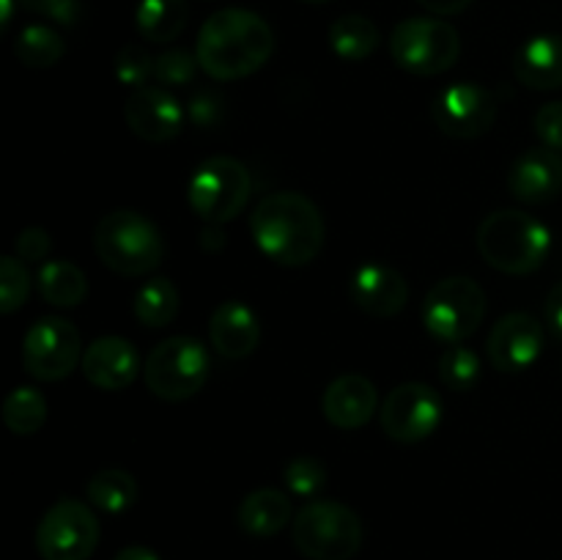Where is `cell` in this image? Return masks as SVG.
<instances>
[{
    "instance_id": "obj_2",
    "label": "cell",
    "mask_w": 562,
    "mask_h": 560,
    "mask_svg": "<svg viewBox=\"0 0 562 560\" xmlns=\"http://www.w3.org/2000/svg\"><path fill=\"white\" fill-rule=\"evenodd\" d=\"M258 250L280 267H305L322 253L327 225L316 203L302 192H272L250 214Z\"/></svg>"
},
{
    "instance_id": "obj_16",
    "label": "cell",
    "mask_w": 562,
    "mask_h": 560,
    "mask_svg": "<svg viewBox=\"0 0 562 560\" xmlns=\"http://www.w3.org/2000/svg\"><path fill=\"white\" fill-rule=\"evenodd\" d=\"M349 296L362 313L373 318H393L409 302V283L384 261H366L351 272Z\"/></svg>"
},
{
    "instance_id": "obj_15",
    "label": "cell",
    "mask_w": 562,
    "mask_h": 560,
    "mask_svg": "<svg viewBox=\"0 0 562 560\" xmlns=\"http://www.w3.org/2000/svg\"><path fill=\"white\" fill-rule=\"evenodd\" d=\"M124 121L146 143H168L181 135L187 110L179 99L162 86H146L130 93L124 104Z\"/></svg>"
},
{
    "instance_id": "obj_3",
    "label": "cell",
    "mask_w": 562,
    "mask_h": 560,
    "mask_svg": "<svg viewBox=\"0 0 562 560\" xmlns=\"http://www.w3.org/2000/svg\"><path fill=\"white\" fill-rule=\"evenodd\" d=\"M552 250V231L521 209H497L477 225V253L505 275H530Z\"/></svg>"
},
{
    "instance_id": "obj_37",
    "label": "cell",
    "mask_w": 562,
    "mask_h": 560,
    "mask_svg": "<svg viewBox=\"0 0 562 560\" xmlns=\"http://www.w3.org/2000/svg\"><path fill=\"white\" fill-rule=\"evenodd\" d=\"M536 135L541 137V143L554 152H562V102H549L543 104L536 113Z\"/></svg>"
},
{
    "instance_id": "obj_7",
    "label": "cell",
    "mask_w": 562,
    "mask_h": 560,
    "mask_svg": "<svg viewBox=\"0 0 562 560\" xmlns=\"http://www.w3.org/2000/svg\"><path fill=\"white\" fill-rule=\"evenodd\" d=\"M483 316H486V291L467 275L442 278L423 296V327L431 338L448 346L472 338L483 324Z\"/></svg>"
},
{
    "instance_id": "obj_29",
    "label": "cell",
    "mask_w": 562,
    "mask_h": 560,
    "mask_svg": "<svg viewBox=\"0 0 562 560\" xmlns=\"http://www.w3.org/2000/svg\"><path fill=\"white\" fill-rule=\"evenodd\" d=\"M66 53V42L60 33L49 25H27L22 27L14 42V55L27 69H49L58 64Z\"/></svg>"
},
{
    "instance_id": "obj_34",
    "label": "cell",
    "mask_w": 562,
    "mask_h": 560,
    "mask_svg": "<svg viewBox=\"0 0 562 560\" xmlns=\"http://www.w3.org/2000/svg\"><path fill=\"white\" fill-rule=\"evenodd\" d=\"M113 69L121 86H130L132 91H137V88H146L148 80H154V55H148L137 44H124L115 55Z\"/></svg>"
},
{
    "instance_id": "obj_36",
    "label": "cell",
    "mask_w": 562,
    "mask_h": 560,
    "mask_svg": "<svg viewBox=\"0 0 562 560\" xmlns=\"http://www.w3.org/2000/svg\"><path fill=\"white\" fill-rule=\"evenodd\" d=\"M49 250H53V239H49V234L44 228H36V225H31V228L20 231L14 239V256L20 258V261L25 264H42L44 258L49 256Z\"/></svg>"
},
{
    "instance_id": "obj_8",
    "label": "cell",
    "mask_w": 562,
    "mask_h": 560,
    "mask_svg": "<svg viewBox=\"0 0 562 560\" xmlns=\"http://www.w3.org/2000/svg\"><path fill=\"white\" fill-rule=\"evenodd\" d=\"M252 192L250 170L236 157H209L203 159L190 176L187 201L190 209L209 225H225L241 214Z\"/></svg>"
},
{
    "instance_id": "obj_41",
    "label": "cell",
    "mask_w": 562,
    "mask_h": 560,
    "mask_svg": "<svg viewBox=\"0 0 562 560\" xmlns=\"http://www.w3.org/2000/svg\"><path fill=\"white\" fill-rule=\"evenodd\" d=\"M201 247H203V250H209V253L223 250V247H225L223 225H209L206 223V228H203V234H201Z\"/></svg>"
},
{
    "instance_id": "obj_11",
    "label": "cell",
    "mask_w": 562,
    "mask_h": 560,
    "mask_svg": "<svg viewBox=\"0 0 562 560\" xmlns=\"http://www.w3.org/2000/svg\"><path fill=\"white\" fill-rule=\"evenodd\" d=\"M82 340L71 322L44 316L22 338V366L38 382H60L82 362Z\"/></svg>"
},
{
    "instance_id": "obj_26",
    "label": "cell",
    "mask_w": 562,
    "mask_h": 560,
    "mask_svg": "<svg viewBox=\"0 0 562 560\" xmlns=\"http://www.w3.org/2000/svg\"><path fill=\"white\" fill-rule=\"evenodd\" d=\"M132 313L143 327H168L179 313V289L170 278H151L132 296Z\"/></svg>"
},
{
    "instance_id": "obj_28",
    "label": "cell",
    "mask_w": 562,
    "mask_h": 560,
    "mask_svg": "<svg viewBox=\"0 0 562 560\" xmlns=\"http://www.w3.org/2000/svg\"><path fill=\"white\" fill-rule=\"evenodd\" d=\"M3 423L16 437H31L47 423V399L31 384L14 388L3 401Z\"/></svg>"
},
{
    "instance_id": "obj_33",
    "label": "cell",
    "mask_w": 562,
    "mask_h": 560,
    "mask_svg": "<svg viewBox=\"0 0 562 560\" xmlns=\"http://www.w3.org/2000/svg\"><path fill=\"white\" fill-rule=\"evenodd\" d=\"M198 69V55L190 53V49H165L154 58V80L159 82L162 88H181V86H190L195 80Z\"/></svg>"
},
{
    "instance_id": "obj_38",
    "label": "cell",
    "mask_w": 562,
    "mask_h": 560,
    "mask_svg": "<svg viewBox=\"0 0 562 560\" xmlns=\"http://www.w3.org/2000/svg\"><path fill=\"white\" fill-rule=\"evenodd\" d=\"M27 11L47 20L58 22V25H75L80 20V0H20Z\"/></svg>"
},
{
    "instance_id": "obj_22",
    "label": "cell",
    "mask_w": 562,
    "mask_h": 560,
    "mask_svg": "<svg viewBox=\"0 0 562 560\" xmlns=\"http://www.w3.org/2000/svg\"><path fill=\"white\" fill-rule=\"evenodd\" d=\"M239 527L252 538H272L283 530L291 519V500L280 489H256L247 494L236 511Z\"/></svg>"
},
{
    "instance_id": "obj_42",
    "label": "cell",
    "mask_w": 562,
    "mask_h": 560,
    "mask_svg": "<svg viewBox=\"0 0 562 560\" xmlns=\"http://www.w3.org/2000/svg\"><path fill=\"white\" fill-rule=\"evenodd\" d=\"M113 560H159V555L154 549L143 547V544H132V547H124Z\"/></svg>"
},
{
    "instance_id": "obj_19",
    "label": "cell",
    "mask_w": 562,
    "mask_h": 560,
    "mask_svg": "<svg viewBox=\"0 0 562 560\" xmlns=\"http://www.w3.org/2000/svg\"><path fill=\"white\" fill-rule=\"evenodd\" d=\"M379 406L376 384L362 373H344L333 379L322 395V412L335 428L357 432L368 426Z\"/></svg>"
},
{
    "instance_id": "obj_5",
    "label": "cell",
    "mask_w": 562,
    "mask_h": 560,
    "mask_svg": "<svg viewBox=\"0 0 562 560\" xmlns=\"http://www.w3.org/2000/svg\"><path fill=\"white\" fill-rule=\"evenodd\" d=\"M291 538L307 560H351L362 547V522L340 500H311L296 511Z\"/></svg>"
},
{
    "instance_id": "obj_21",
    "label": "cell",
    "mask_w": 562,
    "mask_h": 560,
    "mask_svg": "<svg viewBox=\"0 0 562 560\" xmlns=\"http://www.w3.org/2000/svg\"><path fill=\"white\" fill-rule=\"evenodd\" d=\"M514 75L532 91H558L562 88V36L538 33L527 38L514 55Z\"/></svg>"
},
{
    "instance_id": "obj_40",
    "label": "cell",
    "mask_w": 562,
    "mask_h": 560,
    "mask_svg": "<svg viewBox=\"0 0 562 560\" xmlns=\"http://www.w3.org/2000/svg\"><path fill=\"white\" fill-rule=\"evenodd\" d=\"M426 11L437 16H450V14H461L472 0H417Z\"/></svg>"
},
{
    "instance_id": "obj_35",
    "label": "cell",
    "mask_w": 562,
    "mask_h": 560,
    "mask_svg": "<svg viewBox=\"0 0 562 560\" xmlns=\"http://www.w3.org/2000/svg\"><path fill=\"white\" fill-rule=\"evenodd\" d=\"M187 121L198 130H214L225 115V99L214 88H198L190 99H187Z\"/></svg>"
},
{
    "instance_id": "obj_44",
    "label": "cell",
    "mask_w": 562,
    "mask_h": 560,
    "mask_svg": "<svg viewBox=\"0 0 562 560\" xmlns=\"http://www.w3.org/2000/svg\"><path fill=\"white\" fill-rule=\"evenodd\" d=\"M300 3H307V5H322V3H329V0H300Z\"/></svg>"
},
{
    "instance_id": "obj_32",
    "label": "cell",
    "mask_w": 562,
    "mask_h": 560,
    "mask_svg": "<svg viewBox=\"0 0 562 560\" xmlns=\"http://www.w3.org/2000/svg\"><path fill=\"white\" fill-rule=\"evenodd\" d=\"M327 467L316 456H294L283 467V481L294 497L313 500L324 486H327Z\"/></svg>"
},
{
    "instance_id": "obj_13",
    "label": "cell",
    "mask_w": 562,
    "mask_h": 560,
    "mask_svg": "<svg viewBox=\"0 0 562 560\" xmlns=\"http://www.w3.org/2000/svg\"><path fill=\"white\" fill-rule=\"evenodd\" d=\"M434 124L453 141H475L497 121V97L477 82H453L434 99Z\"/></svg>"
},
{
    "instance_id": "obj_9",
    "label": "cell",
    "mask_w": 562,
    "mask_h": 560,
    "mask_svg": "<svg viewBox=\"0 0 562 560\" xmlns=\"http://www.w3.org/2000/svg\"><path fill=\"white\" fill-rule=\"evenodd\" d=\"M395 66L417 77H434L453 69L461 55V36L439 16H409L390 36Z\"/></svg>"
},
{
    "instance_id": "obj_23",
    "label": "cell",
    "mask_w": 562,
    "mask_h": 560,
    "mask_svg": "<svg viewBox=\"0 0 562 560\" xmlns=\"http://www.w3.org/2000/svg\"><path fill=\"white\" fill-rule=\"evenodd\" d=\"M36 289L53 307H77L88 294V280L77 264L66 258L44 261L36 272Z\"/></svg>"
},
{
    "instance_id": "obj_43",
    "label": "cell",
    "mask_w": 562,
    "mask_h": 560,
    "mask_svg": "<svg viewBox=\"0 0 562 560\" xmlns=\"http://www.w3.org/2000/svg\"><path fill=\"white\" fill-rule=\"evenodd\" d=\"M14 14V0H0V31H5Z\"/></svg>"
},
{
    "instance_id": "obj_6",
    "label": "cell",
    "mask_w": 562,
    "mask_h": 560,
    "mask_svg": "<svg viewBox=\"0 0 562 560\" xmlns=\"http://www.w3.org/2000/svg\"><path fill=\"white\" fill-rule=\"evenodd\" d=\"M212 373V357L201 340L190 335L165 338L143 362V382L162 401H187L201 393Z\"/></svg>"
},
{
    "instance_id": "obj_30",
    "label": "cell",
    "mask_w": 562,
    "mask_h": 560,
    "mask_svg": "<svg viewBox=\"0 0 562 560\" xmlns=\"http://www.w3.org/2000/svg\"><path fill=\"white\" fill-rule=\"evenodd\" d=\"M439 379L445 388L467 393L481 382V355L464 344H453L439 357Z\"/></svg>"
},
{
    "instance_id": "obj_20",
    "label": "cell",
    "mask_w": 562,
    "mask_h": 560,
    "mask_svg": "<svg viewBox=\"0 0 562 560\" xmlns=\"http://www.w3.org/2000/svg\"><path fill=\"white\" fill-rule=\"evenodd\" d=\"M209 340L225 360H245L261 344V318L247 302H223L209 318Z\"/></svg>"
},
{
    "instance_id": "obj_18",
    "label": "cell",
    "mask_w": 562,
    "mask_h": 560,
    "mask_svg": "<svg viewBox=\"0 0 562 560\" xmlns=\"http://www.w3.org/2000/svg\"><path fill=\"white\" fill-rule=\"evenodd\" d=\"M508 190L521 203H549L562 190V157L554 148H527L508 170Z\"/></svg>"
},
{
    "instance_id": "obj_24",
    "label": "cell",
    "mask_w": 562,
    "mask_h": 560,
    "mask_svg": "<svg viewBox=\"0 0 562 560\" xmlns=\"http://www.w3.org/2000/svg\"><path fill=\"white\" fill-rule=\"evenodd\" d=\"M190 20L187 0H140L135 9V27L146 42L168 44L184 33Z\"/></svg>"
},
{
    "instance_id": "obj_27",
    "label": "cell",
    "mask_w": 562,
    "mask_h": 560,
    "mask_svg": "<svg viewBox=\"0 0 562 560\" xmlns=\"http://www.w3.org/2000/svg\"><path fill=\"white\" fill-rule=\"evenodd\" d=\"M88 503L104 514H124L137 503V481L126 470H99L86 483Z\"/></svg>"
},
{
    "instance_id": "obj_31",
    "label": "cell",
    "mask_w": 562,
    "mask_h": 560,
    "mask_svg": "<svg viewBox=\"0 0 562 560\" xmlns=\"http://www.w3.org/2000/svg\"><path fill=\"white\" fill-rule=\"evenodd\" d=\"M31 285L33 280L25 261H20L16 256L0 258V313L3 316H11L25 305L31 296Z\"/></svg>"
},
{
    "instance_id": "obj_1",
    "label": "cell",
    "mask_w": 562,
    "mask_h": 560,
    "mask_svg": "<svg viewBox=\"0 0 562 560\" xmlns=\"http://www.w3.org/2000/svg\"><path fill=\"white\" fill-rule=\"evenodd\" d=\"M272 27L250 9L214 11L198 31V64L217 82H234L256 75L272 58Z\"/></svg>"
},
{
    "instance_id": "obj_4",
    "label": "cell",
    "mask_w": 562,
    "mask_h": 560,
    "mask_svg": "<svg viewBox=\"0 0 562 560\" xmlns=\"http://www.w3.org/2000/svg\"><path fill=\"white\" fill-rule=\"evenodd\" d=\"M93 250L110 272L143 278L165 258V242L157 225L135 209H115L93 228Z\"/></svg>"
},
{
    "instance_id": "obj_10",
    "label": "cell",
    "mask_w": 562,
    "mask_h": 560,
    "mask_svg": "<svg viewBox=\"0 0 562 560\" xmlns=\"http://www.w3.org/2000/svg\"><path fill=\"white\" fill-rule=\"evenodd\" d=\"M99 527L91 503L64 497L44 511L36 525V552L42 560H88L97 552Z\"/></svg>"
},
{
    "instance_id": "obj_17",
    "label": "cell",
    "mask_w": 562,
    "mask_h": 560,
    "mask_svg": "<svg viewBox=\"0 0 562 560\" xmlns=\"http://www.w3.org/2000/svg\"><path fill=\"white\" fill-rule=\"evenodd\" d=\"M82 377L99 390H126L143 371L140 355L135 344H130L121 335H102L91 340L82 355Z\"/></svg>"
},
{
    "instance_id": "obj_12",
    "label": "cell",
    "mask_w": 562,
    "mask_h": 560,
    "mask_svg": "<svg viewBox=\"0 0 562 560\" xmlns=\"http://www.w3.org/2000/svg\"><path fill=\"white\" fill-rule=\"evenodd\" d=\"M384 434L395 443L415 445L442 426V395L426 382H404L390 390L379 410Z\"/></svg>"
},
{
    "instance_id": "obj_39",
    "label": "cell",
    "mask_w": 562,
    "mask_h": 560,
    "mask_svg": "<svg viewBox=\"0 0 562 560\" xmlns=\"http://www.w3.org/2000/svg\"><path fill=\"white\" fill-rule=\"evenodd\" d=\"M547 322L552 327V333L562 340V280L547 296Z\"/></svg>"
},
{
    "instance_id": "obj_25",
    "label": "cell",
    "mask_w": 562,
    "mask_h": 560,
    "mask_svg": "<svg viewBox=\"0 0 562 560\" xmlns=\"http://www.w3.org/2000/svg\"><path fill=\"white\" fill-rule=\"evenodd\" d=\"M327 38L329 49H333L340 60L360 64V60L371 58V55L376 53L379 27L362 14H344L329 25Z\"/></svg>"
},
{
    "instance_id": "obj_14",
    "label": "cell",
    "mask_w": 562,
    "mask_h": 560,
    "mask_svg": "<svg viewBox=\"0 0 562 560\" xmlns=\"http://www.w3.org/2000/svg\"><path fill=\"white\" fill-rule=\"evenodd\" d=\"M543 340H547V333L536 316L521 311L508 313L488 333L486 357L497 371H527L541 357Z\"/></svg>"
}]
</instances>
